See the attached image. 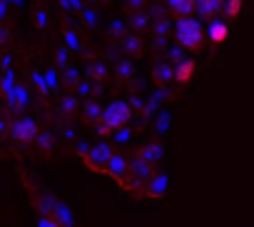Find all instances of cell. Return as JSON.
Listing matches in <instances>:
<instances>
[{"mask_svg":"<svg viewBox=\"0 0 254 227\" xmlns=\"http://www.w3.org/2000/svg\"><path fill=\"white\" fill-rule=\"evenodd\" d=\"M177 43L187 50H199L202 43H204V30L199 25L197 18L192 15H185L177 20Z\"/></svg>","mask_w":254,"mask_h":227,"instance_id":"6da1fadb","label":"cell"},{"mask_svg":"<svg viewBox=\"0 0 254 227\" xmlns=\"http://www.w3.org/2000/svg\"><path fill=\"white\" fill-rule=\"evenodd\" d=\"M130 105L127 102H112L105 112H102V120H105V130H112V128H122L127 120H130Z\"/></svg>","mask_w":254,"mask_h":227,"instance_id":"7a4b0ae2","label":"cell"},{"mask_svg":"<svg viewBox=\"0 0 254 227\" xmlns=\"http://www.w3.org/2000/svg\"><path fill=\"white\" fill-rule=\"evenodd\" d=\"M13 135H15L18 143H33L40 133H38V125H35L30 118H25V120H18V123H15Z\"/></svg>","mask_w":254,"mask_h":227,"instance_id":"3957f363","label":"cell"},{"mask_svg":"<svg viewBox=\"0 0 254 227\" xmlns=\"http://www.w3.org/2000/svg\"><path fill=\"white\" fill-rule=\"evenodd\" d=\"M194 73H197V63H194V60H182V63L175 68V80H177L180 85H187V82L194 77Z\"/></svg>","mask_w":254,"mask_h":227,"instance_id":"277c9868","label":"cell"},{"mask_svg":"<svg viewBox=\"0 0 254 227\" xmlns=\"http://www.w3.org/2000/svg\"><path fill=\"white\" fill-rule=\"evenodd\" d=\"M227 38H229V25H227V23L214 20V23L209 25V40H212L214 45H222Z\"/></svg>","mask_w":254,"mask_h":227,"instance_id":"5b68a950","label":"cell"},{"mask_svg":"<svg viewBox=\"0 0 254 227\" xmlns=\"http://www.w3.org/2000/svg\"><path fill=\"white\" fill-rule=\"evenodd\" d=\"M194 5H197V0H170V8H172L175 13H180L182 18L190 15V13L194 10Z\"/></svg>","mask_w":254,"mask_h":227,"instance_id":"8992f818","label":"cell"},{"mask_svg":"<svg viewBox=\"0 0 254 227\" xmlns=\"http://www.w3.org/2000/svg\"><path fill=\"white\" fill-rule=\"evenodd\" d=\"M222 5V0H197V8L202 15H214Z\"/></svg>","mask_w":254,"mask_h":227,"instance_id":"52a82bcc","label":"cell"},{"mask_svg":"<svg viewBox=\"0 0 254 227\" xmlns=\"http://www.w3.org/2000/svg\"><path fill=\"white\" fill-rule=\"evenodd\" d=\"M125 170H127L125 160H120V157H110V162H107V172H110L112 177H120Z\"/></svg>","mask_w":254,"mask_h":227,"instance_id":"ba28073f","label":"cell"},{"mask_svg":"<svg viewBox=\"0 0 254 227\" xmlns=\"http://www.w3.org/2000/svg\"><path fill=\"white\" fill-rule=\"evenodd\" d=\"M242 0H227V5H224V10H227V15L229 18H237L239 13H242Z\"/></svg>","mask_w":254,"mask_h":227,"instance_id":"9c48e42d","label":"cell"},{"mask_svg":"<svg viewBox=\"0 0 254 227\" xmlns=\"http://www.w3.org/2000/svg\"><path fill=\"white\" fill-rule=\"evenodd\" d=\"M38 227H60V225H58L53 217H45V220H40V225H38Z\"/></svg>","mask_w":254,"mask_h":227,"instance_id":"30bf717a","label":"cell"}]
</instances>
